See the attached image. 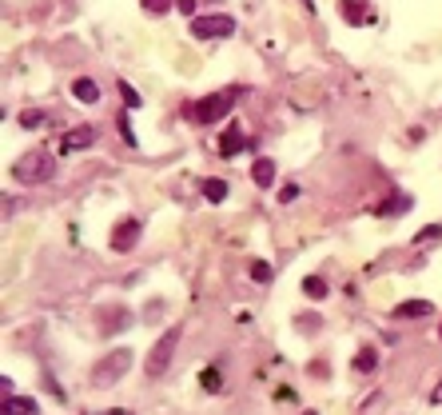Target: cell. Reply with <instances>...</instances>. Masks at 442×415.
I'll use <instances>...</instances> for the list:
<instances>
[{
	"mask_svg": "<svg viewBox=\"0 0 442 415\" xmlns=\"http://www.w3.org/2000/svg\"><path fill=\"white\" fill-rule=\"evenodd\" d=\"M411 204H414L411 196H403V192H395V196H391V200H382V204L375 208V212H379V216H398V212H407Z\"/></svg>",
	"mask_w": 442,
	"mask_h": 415,
	"instance_id": "obj_15",
	"label": "cell"
},
{
	"mask_svg": "<svg viewBox=\"0 0 442 415\" xmlns=\"http://www.w3.org/2000/svg\"><path fill=\"white\" fill-rule=\"evenodd\" d=\"M175 8L184 16H195V0H175Z\"/></svg>",
	"mask_w": 442,
	"mask_h": 415,
	"instance_id": "obj_27",
	"label": "cell"
},
{
	"mask_svg": "<svg viewBox=\"0 0 442 415\" xmlns=\"http://www.w3.org/2000/svg\"><path fill=\"white\" fill-rule=\"evenodd\" d=\"M127 367H132V351H127V348L108 351V355L92 367V383H96V387H112L116 380H124Z\"/></svg>",
	"mask_w": 442,
	"mask_h": 415,
	"instance_id": "obj_3",
	"label": "cell"
},
{
	"mask_svg": "<svg viewBox=\"0 0 442 415\" xmlns=\"http://www.w3.org/2000/svg\"><path fill=\"white\" fill-rule=\"evenodd\" d=\"M20 124L24 128H40L44 124V112H20Z\"/></svg>",
	"mask_w": 442,
	"mask_h": 415,
	"instance_id": "obj_24",
	"label": "cell"
},
{
	"mask_svg": "<svg viewBox=\"0 0 442 415\" xmlns=\"http://www.w3.org/2000/svg\"><path fill=\"white\" fill-rule=\"evenodd\" d=\"M434 316V303L430 300H403L395 307V319H427Z\"/></svg>",
	"mask_w": 442,
	"mask_h": 415,
	"instance_id": "obj_10",
	"label": "cell"
},
{
	"mask_svg": "<svg viewBox=\"0 0 442 415\" xmlns=\"http://www.w3.org/2000/svg\"><path fill=\"white\" fill-rule=\"evenodd\" d=\"M303 296H307V300H323V296H327V280H323V276H307V280H303Z\"/></svg>",
	"mask_w": 442,
	"mask_h": 415,
	"instance_id": "obj_18",
	"label": "cell"
},
{
	"mask_svg": "<svg viewBox=\"0 0 442 415\" xmlns=\"http://www.w3.org/2000/svg\"><path fill=\"white\" fill-rule=\"evenodd\" d=\"M179 339H184V328H168V332L152 344L148 359H143V371H148V375H163V371H168V364H172L175 348H179Z\"/></svg>",
	"mask_w": 442,
	"mask_h": 415,
	"instance_id": "obj_2",
	"label": "cell"
},
{
	"mask_svg": "<svg viewBox=\"0 0 442 415\" xmlns=\"http://www.w3.org/2000/svg\"><path fill=\"white\" fill-rule=\"evenodd\" d=\"M251 180L255 184H259V188H271V184H275V160H255L251 164Z\"/></svg>",
	"mask_w": 442,
	"mask_h": 415,
	"instance_id": "obj_13",
	"label": "cell"
},
{
	"mask_svg": "<svg viewBox=\"0 0 442 415\" xmlns=\"http://www.w3.org/2000/svg\"><path fill=\"white\" fill-rule=\"evenodd\" d=\"M303 415H315V412H303Z\"/></svg>",
	"mask_w": 442,
	"mask_h": 415,
	"instance_id": "obj_29",
	"label": "cell"
},
{
	"mask_svg": "<svg viewBox=\"0 0 442 415\" xmlns=\"http://www.w3.org/2000/svg\"><path fill=\"white\" fill-rule=\"evenodd\" d=\"M251 280L255 284H271V264L267 260H251Z\"/></svg>",
	"mask_w": 442,
	"mask_h": 415,
	"instance_id": "obj_20",
	"label": "cell"
},
{
	"mask_svg": "<svg viewBox=\"0 0 442 415\" xmlns=\"http://www.w3.org/2000/svg\"><path fill=\"white\" fill-rule=\"evenodd\" d=\"M120 136H124L132 148H136V132H132V124H127V116H120Z\"/></svg>",
	"mask_w": 442,
	"mask_h": 415,
	"instance_id": "obj_25",
	"label": "cell"
},
{
	"mask_svg": "<svg viewBox=\"0 0 442 415\" xmlns=\"http://www.w3.org/2000/svg\"><path fill=\"white\" fill-rule=\"evenodd\" d=\"M100 415H136V412H124V407H112V412H100Z\"/></svg>",
	"mask_w": 442,
	"mask_h": 415,
	"instance_id": "obj_28",
	"label": "cell"
},
{
	"mask_svg": "<svg viewBox=\"0 0 442 415\" xmlns=\"http://www.w3.org/2000/svg\"><path fill=\"white\" fill-rule=\"evenodd\" d=\"M104 319H108V323H104V332H120V328H127V323H132V316H127L124 307H108V312H104Z\"/></svg>",
	"mask_w": 442,
	"mask_h": 415,
	"instance_id": "obj_17",
	"label": "cell"
},
{
	"mask_svg": "<svg viewBox=\"0 0 442 415\" xmlns=\"http://www.w3.org/2000/svg\"><path fill=\"white\" fill-rule=\"evenodd\" d=\"M231 108H236V92H211L191 108V116H195L200 124H220Z\"/></svg>",
	"mask_w": 442,
	"mask_h": 415,
	"instance_id": "obj_4",
	"label": "cell"
},
{
	"mask_svg": "<svg viewBox=\"0 0 442 415\" xmlns=\"http://www.w3.org/2000/svg\"><path fill=\"white\" fill-rule=\"evenodd\" d=\"M339 8H343V20H347V24H366V20H371L366 0H339Z\"/></svg>",
	"mask_w": 442,
	"mask_h": 415,
	"instance_id": "obj_11",
	"label": "cell"
},
{
	"mask_svg": "<svg viewBox=\"0 0 442 415\" xmlns=\"http://www.w3.org/2000/svg\"><path fill=\"white\" fill-rule=\"evenodd\" d=\"M231 32H236V20L227 12H211V16H195L191 20V36H200V40H223Z\"/></svg>",
	"mask_w": 442,
	"mask_h": 415,
	"instance_id": "obj_5",
	"label": "cell"
},
{
	"mask_svg": "<svg viewBox=\"0 0 442 415\" xmlns=\"http://www.w3.org/2000/svg\"><path fill=\"white\" fill-rule=\"evenodd\" d=\"M200 383H204V391H220V387H223L220 367H204V375H200Z\"/></svg>",
	"mask_w": 442,
	"mask_h": 415,
	"instance_id": "obj_19",
	"label": "cell"
},
{
	"mask_svg": "<svg viewBox=\"0 0 442 415\" xmlns=\"http://www.w3.org/2000/svg\"><path fill=\"white\" fill-rule=\"evenodd\" d=\"M143 4V12H152V16H163L168 8H175V0H140Z\"/></svg>",
	"mask_w": 442,
	"mask_h": 415,
	"instance_id": "obj_21",
	"label": "cell"
},
{
	"mask_svg": "<svg viewBox=\"0 0 442 415\" xmlns=\"http://www.w3.org/2000/svg\"><path fill=\"white\" fill-rule=\"evenodd\" d=\"M200 188H204V200H211V204H223V200H227V180H220V176H207Z\"/></svg>",
	"mask_w": 442,
	"mask_h": 415,
	"instance_id": "obj_14",
	"label": "cell"
},
{
	"mask_svg": "<svg viewBox=\"0 0 442 415\" xmlns=\"http://www.w3.org/2000/svg\"><path fill=\"white\" fill-rule=\"evenodd\" d=\"M120 96H124L127 108H140V104H143L140 96H136V88H132V84H124V80H120Z\"/></svg>",
	"mask_w": 442,
	"mask_h": 415,
	"instance_id": "obj_23",
	"label": "cell"
},
{
	"mask_svg": "<svg viewBox=\"0 0 442 415\" xmlns=\"http://www.w3.org/2000/svg\"><path fill=\"white\" fill-rule=\"evenodd\" d=\"M12 176L20 180V184H48V180L56 176V160H52V152L36 148V152H28V156L16 160V164H12Z\"/></svg>",
	"mask_w": 442,
	"mask_h": 415,
	"instance_id": "obj_1",
	"label": "cell"
},
{
	"mask_svg": "<svg viewBox=\"0 0 442 415\" xmlns=\"http://www.w3.org/2000/svg\"><path fill=\"white\" fill-rule=\"evenodd\" d=\"M96 136H100V132H96L92 124H80V128H72V132L60 140V152H84V148H92V144H96Z\"/></svg>",
	"mask_w": 442,
	"mask_h": 415,
	"instance_id": "obj_7",
	"label": "cell"
},
{
	"mask_svg": "<svg viewBox=\"0 0 442 415\" xmlns=\"http://www.w3.org/2000/svg\"><path fill=\"white\" fill-rule=\"evenodd\" d=\"M375 367H379V351H375V348H363L359 355H355V371H363V375H371Z\"/></svg>",
	"mask_w": 442,
	"mask_h": 415,
	"instance_id": "obj_16",
	"label": "cell"
},
{
	"mask_svg": "<svg viewBox=\"0 0 442 415\" xmlns=\"http://www.w3.org/2000/svg\"><path fill=\"white\" fill-rule=\"evenodd\" d=\"M72 96H76L80 104H96V100H100V84L88 76H80V80H72Z\"/></svg>",
	"mask_w": 442,
	"mask_h": 415,
	"instance_id": "obj_12",
	"label": "cell"
},
{
	"mask_svg": "<svg viewBox=\"0 0 442 415\" xmlns=\"http://www.w3.org/2000/svg\"><path fill=\"white\" fill-rule=\"evenodd\" d=\"M430 239H442V223H427V228L414 236V244H430Z\"/></svg>",
	"mask_w": 442,
	"mask_h": 415,
	"instance_id": "obj_22",
	"label": "cell"
},
{
	"mask_svg": "<svg viewBox=\"0 0 442 415\" xmlns=\"http://www.w3.org/2000/svg\"><path fill=\"white\" fill-rule=\"evenodd\" d=\"M247 148V136H243V128H223L220 132V156H239Z\"/></svg>",
	"mask_w": 442,
	"mask_h": 415,
	"instance_id": "obj_9",
	"label": "cell"
},
{
	"mask_svg": "<svg viewBox=\"0 0 442 415\" xmlns=\"http://www.w3.org/2000/svg\"><path fill=\"white\" fill-rule=\"evenodd\" d=\"M279 200H283V204H291V200H299V184H287V188L279 192Z\"/></svg>",
	"mask_w": 442,
	"mask_h": 415,
	"instance_id": "obj_26",
	"label": "cell"
},
{
	"mask_svg": "<svg viewBox=\"0 0 442 415\" xmlns=\"http://www.w3.org/2000/svg\"><path fill=\"white\" fill-rule=\"evenodd\" d=\"M0 415H40V403L32 396H4Z\"/></svg>",
	"mask_w": 442,
	"mask_h": 415,
	"instance_id": "obj_8",
	"label": "cell"
},
{
	"mask_svg": "<svg viewBox=\"0 0 442 415\" xmlns=\"http://www.w3.org/2000/svg\"><path fill=\"white\" fill-rule=\"evenodd\" d=\"M136 239H140V220H120L112 228V248L116 252H132Z\"/></svg>",
	"mask_w": 442,
	"mask_h": 415,
	"instance_id": "obj_6",
	"label": "cell"
}]
</instances>
